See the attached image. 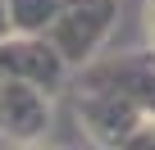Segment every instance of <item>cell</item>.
<instances>
[{"label":"cell","mask_w":155,"mask_h":150,"mask_svg":"<svg viewBox=\"0 0 155 150\" xmlns=\"http://www.w3.org/2000/svg\"><path fill=\"white\" fill-rule=\"evenodd\" d=\"M64 91L73 100V118L82 127V141L101 145V150H128L132 136L141 132V123L150 118L141 105H132L119 91H101V87H64Z\"/></svg>","instance_id":"cell-1"},{"label":"cell","mask_w":155,"mask_h":150,"mask_svg":"<svg viewBox=\"0 0 155 150\" xmlns=\"http://www.w3.org/2000/svg\"><path fill=\"white\" fill-rule=\"evenodd\" d=\"M68 87H101V91H119L132 105H141L155 118V46H132V50H101L96 59H87L82 68H73Z\"/></svg>","instance_id":"cell-2"},{"label":"cell","mask_w":155,"mask_h":150,"mask_svg":"<svg viewBox=\"0 0 155 150\" xmlns=\"http://www.w3.org/2000/svg\"><path fill=\"white\" fill-rule=\"evenodd\" d=\"M114 23H119V0H59V14L46 27V37L68 59V68H82L110 46Z\"/></svg>","instance_id":"cell-3"},{"label":"cell","mask_w":155,"mask_h":150,"mask_svg":"<svg viewBox=\"0 0 155 150\" xmlns=\"http://www.w3.org/2000/svg\"><path fill=\"white\" fill-rule=\"evenodd\" d=\"M50 132H55V91L23 78H0V141L32 150L46 145Z\"/></svg>","instance_id":"cell-4"},{"label":"cell","mask_w":155,"mask_h":150,"mask_svg":"<svg viewBox=\"0 0 155 150\" xmlns=\"http://www.w3.org/2000/svg\"><path fill=\"white\" fill-rule=\"evenodd\" d=\"M0 78H23L59 96L73 78V68L50 46L46 32H9V37H0Z\"/></svg>","instance_id":"cell-5"},{"label":"cell","mask_w":155,"mask_h":150,"mask_svg":"<svg viewBox=\"0 0 155 150\" xmlns=\"http://www.w3.org/2000/svg\"><path fill=\"white\" fill-rule=\"evenodd\" d=\"M14 32H46L59 14V0H5Z\"/></svg>","instance_id":"cell-6"},{"label":"cell","mask_w":155,"mask_h":150,"mask_svg":"<svg viewBox=\"0 0 155 150\" xmlns=\"http://www.w3.org/2000/svg\"><path fill=\"white\" fill-rule=\"evenodd\" d=\"M141 37L146 46H155V0H141Z\"/></svg>","instance_id":"cell-7"},{"label":"cell","mask_w":155,"mask_h":150,"mask_svg":"<svg viewBox=\"0 0 155 150\" xmlns=\"http://www.w3.org/2000/svg\"><path fill=\"white\" fill-rule=\"evenodd\" d=\"M146 145H155V118H146V123H141V132L132 136V145H128V150H146Z\"/></svg>","instance_id":"cell-8"},{"label":"cell","mask_w":155,"mask_h":150,"mask_svg":"<svg viewBox=\"0 0 155 150\" xmlns=\"http://www.w3.org/2000/svg\"><path fill=\"white\" fill-rule=\"evenodd\" d=\"M14 27H9V5H5V0H0V37H9Z\"/></svg>","instance_id":"cell-9"}]
</instances>
